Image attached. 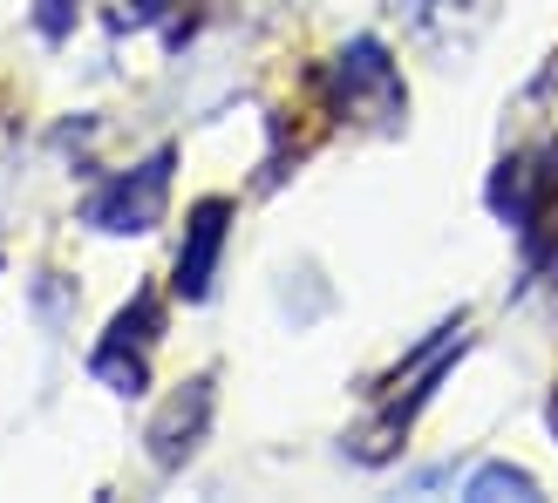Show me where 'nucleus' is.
Wrapping results in <instances>:
<instances>
[{"label":"nucleus","instance_id":"nucleus-1","mask_svg":"<svg viewBox=\"0 0 558 503\" xmlns=\"http://www.w3.org/2000/svg\"><path fill=\"white\" fill-rule=\"evenodd\" d=\"M163 184H171V150L150 157L144 171H130L102 191V198L89 205V225L102 232H150L157 225V211H163Z\"/></svg>","mask_w":558,"mask_h":503},{"label":"nucleus","instance_id":"nucleus-2","mask_svg":"<svg viewBox=\"0 0 558 503\" xmlns=\"http://www.w3.org/2000/svg\"><path fill=\"white\" fill-rule=\"evenodd\" d=\"M226 218L232 205L226 198H205L184 225V252H178V293L184 299H205L211 293V272H218V252H226Z\"/></svg>","mask_w":558,"mask_h":503},{"label":"nucleus","instance_id":"nucleus-3","mask_svg":"<svg viewBox=\"0 0 558 503\" xmlns=\"http://www.w3.org/2000/svg\"><path fill=\"white\" fill-rule=\"evenodd\" d=\"M497 490H511V496H538V483L524 477V469H511V463H490V469H477V477H470V496H497Z\"/></svg>","mask_w":558,"mask_h":503},{"label":"nucleus","instance_id":"nucleus-4","mask_svg":"<svg viewBox=\"0 0 558 503\" xmlns=\"http://www.w3.org/2000/svg\"><path fill=\"white\" fill-rule=\"evenodd\" d=\"M41 27H48V35H62V27H69V0H41Z\"/></svg>","mask_w":558,"mask_h":503}]
</instances>
